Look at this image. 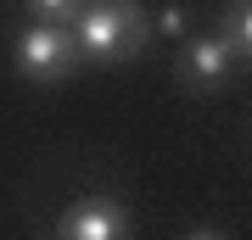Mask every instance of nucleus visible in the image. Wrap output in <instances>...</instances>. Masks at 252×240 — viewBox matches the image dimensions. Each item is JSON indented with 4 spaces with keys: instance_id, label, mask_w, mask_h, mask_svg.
I'll return each mask as SVG.
<instances>
[{
    "instance_id": "1",
    "label": "nucleus",
    "mask_w": 252,
    "mask_h": 240,
    "mask_svg": "<svg viewBox=\"0 0 252 240\" xmlns=\"http://www.w3.org/2000/svg\"><path fill=\"white\" fill-rule=\"evenodd\" d=\"M67 28H73L84 73L124 67V62H135L146 45H152V11H146L140 0H90Z\"/></svg>"
},
{
    "instance_id": "7",
    "label": "nucleus",
    "mask_w": 252,
    "mask_h": 240,
    "mask_svg": "<svg viewBox=\"0 0 252 240\" xmlns=\"http://www.w3.org/2000/svg\"><path fill=\"white\" fill-rule=\"evenodd\" d=\"M180 240H230L224 229H213V223H196V229H185Z\"/></svg>"
},
{
    "instance_id": "5",
    "label": "nucleus",
    "mask_w": 252,
    "mask_h": 240,
    "mask_svg": "<svg viewBox=\"0 0 252 240\" xmlns=\"http://www.w3.org/2000/svg\"><path fill=\"white\" fill-rule=\"evenodd\" d=\"M190 34H196V11H190L185 0H162V6L152 11V39H162V45L180 51Z\"/></svg>"
},
{
    "instance_id": "4",
    "label": "nucleus",
    "mask_w": 252,
    "mask_h": 240,
    "mask_svg": "<svg viewBox=\"0 0 252 240\" xmlns=\"http://www.w3.org/2000/svg\"><path fill=\"white\" fill-rule=\"evenodd\" d=\"M235 73H241V56H235V45L219 34H190L180 51H174V84L185 89V95H224L235 84Z\"/></svg>"
},
{
    "instance_id": "2",
    "label": "nucleus",
    "mask_w": 252,
    "mask_h": 240,
    "mask_svg": "<svg viewBox=\"0 0 252 240\" xmlns=\"http://www.w3.org/2000/svg\"><path fill=\"white\" fill-rule=\"evenodd\" d=\"M6 62L34 89H62V84H73L84 73L73 28H62V23H17L11 39H6Z\"/></svg>"
},
{
    "instance_id": "6",
    "label": "nucleus",
    "mask_w": 252,
    "mask_h": 240,
    "mask_svg": "<svg viewBox=\"0 0 252 240\" xmlns=\"http://www.w3.org/2000/svg\"><path fill=\"white\" fill-rule=\"evenodd\" d=\"M90 6V0H11V11H17L23 23H73L79 11Z\"/></svg>"
},
{
    "instance_id": "3",
    "label": "nucleus",
    "mask_w": 252,
    "mask_h": 240,
    "mask_svg": "<svg viewBox=\"0 0 252 240\" xmlns=\"http://www.w3.org/2000/svg\"><path fill=\"white\" fill-rule=\"evenodd\" d=\"M39 240H135V207L118 190H84L56 207L51 229Z\"/></svg>"
}]
</instances>
